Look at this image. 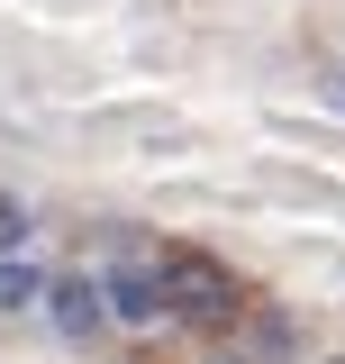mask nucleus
Wrapping results in <instances>:
<instances>
[{
  "label": "nucleus",
  "mask_w": 345,
  "mask_h": 364,
  "mask_svg": "<svg viewBox=\"0 0 345 364\" xmlns=\"http://www.w3.org/2000/svg\"><path fill=\"white\" fill-rule=\"evenodd\" d=\"M109 310H119V318H164L172 310L164 264H119V273H109Z\"/></svg>",
  "instance_id": "2"
},
{
  "label": "nucleus",
  "mask_w": 345,
  "mask_h": 364,
  "mask_svg": "<svg viewBox=\"0 0 345 364\" xmlns=\"http://www.w3.org/2000/svg\"><path fill=\"white\" fill-rule=\"evenodd\" d=\"M164 282H172V310L182 318H236V282L218 264H200V255H172Z\"/></svg>",
  "instance_id": "1"
},
{
  "label": "nucleus",
  "mask_w": 345,
  "mask_h": 364,
  "mask_svg": "<svg viewBox=\"0 0 345 364\" xmlns=\"http://www.w3.org/2000/svg\"><path fill=\"white\" fill-rule=\"evenodd\" d=\"M45 301H55V328H64V337H100V318H109V282H82V273H64Z\"/></svg>",
  "instance_id": "3"
},
{
  "label": "nucleus",
  "mask_w": 345,
  "mask_h": 364,
  "mask_svg": "<svg viewBox=\"0 0 345 364\" xmlns=\"http://www.w3.org/2000/svg\"><path fill=\"white\" fill-rule=\"evenodd\" d=\"M18 237H28V210H18V200H9V191H0V255H9V246H18Z\"/></svg>",
  "instance_id": "5"
},
{
  "label": "nucleus",
  "mask_w": 345,
  "mask_h": 364,
  "mask_svg": "<svg viewBox=\"0 0 345 364\" xmlns=\"http://www.w3.org/2000/svg\"><path fill=\"white\" fill-rule=\"evenodd\" d=\"M55 282H45L28 255H0V310H28V301H45Z\"/></svg>",
  "instance_id": "4"
}]
</instances>
